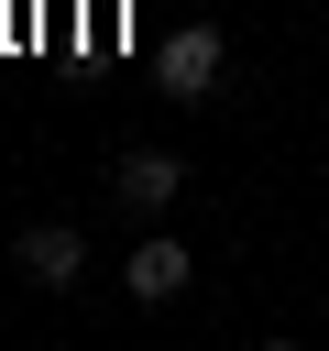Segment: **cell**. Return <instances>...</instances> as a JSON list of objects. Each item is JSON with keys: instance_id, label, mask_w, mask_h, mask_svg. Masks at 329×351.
Listing matches in <instances>:
<instances>
[{"instance_id": "obj_1", "label": "cell", "mask_w": 329, "mask_h": 351, "mask_svg": "<svg viewBox=\"0 0 329 351\" xmlns=\"http://www.w3.org/2000/svg\"><path fill=\"white\" fill-rule=\"evenodd\" d=\"M154 66H164V88H175V99H208V88H219V66H230V44H219V22H175Z\"/></svg>"}, {"instance_id": "obj_2", "label": "cell", "mask_w": 329, "mask_h": 351, "mask_svg": "<svg viewBox=\"0 0 329 351\" xmlns=\"http://www.w3.org/2000/svg\"><path fill=\"white\" fill-rule=\"evenodd\" d=\"M110 197H121V208H132V219H164V208H175V197H186V165H175V154H154V143H143V154H121V186H110Z\"/></svg>"}, {"instance_id": "obj_3", "label": "cell", "mask_w": 329, "mask_h": 351, "mask_svg": "<svg viewBox=\"0 0 329 351\" xmlns=\"http://www.w3.org/2000/svg\"><path fill=\"white\" fill-rule=\"evenodd\" d=\"M11 263H22V285H44V296H66V285H77V263H88V241H77L66 219H33Z\"/></svg>"}, {"instance_id": "obj_4", "label": "cell", "mask_w": 329, "mask_h": 351, "mask_svg": "<svg viewBox=\"0 0 329 351\" xmlns=\"http://www.w3.org/2000/svg\"><path fill=\"white\" fill-rule=\"evenodd\" d=\"M186 274H197V263H186V241H164V230H154V241H132V263H121V285H132L143 307L186 296Z\"/></svg>"}]
</instances>
